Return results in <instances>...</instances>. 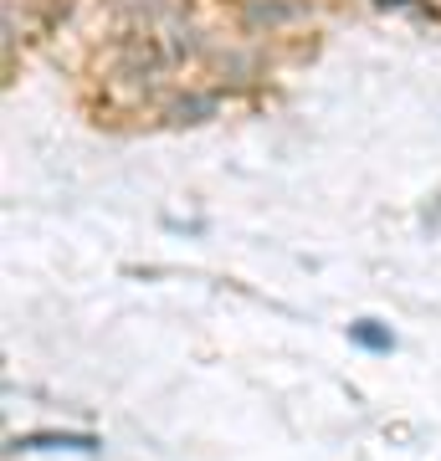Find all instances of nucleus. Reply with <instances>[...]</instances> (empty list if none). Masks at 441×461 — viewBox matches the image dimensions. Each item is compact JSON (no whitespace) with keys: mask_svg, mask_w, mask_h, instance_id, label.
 Masks as SVG:
<instances>
[{"mask_svg":"<svg viewBox=\"0 0 441 461\" xmlns=\"http://www.w3.org/2000/svg\"><path fill=\"white\" fill-rule=\"evenodd\" d=\"M349 339H354V344H364V348H375V354H390V348H395V333L380 329V323H370V318H364V323H354V329H349Z\"/></svg>","mask_w":441,"mask_h":461,"instance_id":"f03ea898","label":"nucleus"},{"mask_svg":"<svg viewBox=\"0 0 441 461\" xmlns=\"http://www.w3.org/2000/svg\"><path fill=\"white\" fill-rule=\"evenodd\" d=\"M16 451H51V446H72V451H98V441L93 436H82V430H41V436H16Z\"/></svg>","mask_w":441,"mask_h":461,"instance_id":"f257e3e1","label":"nucleus"}]
</instances>
